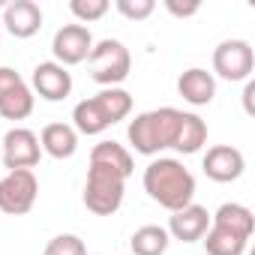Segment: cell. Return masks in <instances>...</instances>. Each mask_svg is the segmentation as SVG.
Here are the masks:
<instances>
[{
	"label": "cell",
	"mask_w": 255,
	"mask_h": 255,
	"mask_svg": "<svg viewBox=\"0 0 255 255\" xmlns=\"http://www.w3.org/2000/svg\"><path fill=\"white\" fill-rule=\"evenodd\" d=\"M144 192L165 210H183L195 198V177L180 159L159 156L144 168Z\"/></svg>",
	"instance_id": "cell-1"
},
{
	"label": "cell",
	"mask_w": 255,
	"mask_h": 255,
	"mask_svg": "<svg viewBox=\"0 0 255 255\" xmlns=\"http://www.w3.org/2000/svg\"><path fill=\"white\" fill-rule=\"evenodd\" d=\"M180 114L177 108H153L138 114L126 135H129V144L135 147V153L141 156H156L168 147H174V135H177V126H180Z\"/></svg>",
	"instance_id": "cell-2"
},
{
	"label": "cell",
	"mask_w": 255,
	"mask_h": 255,
	"mask_svg": "<svg viewBox=\"0 0 255 255\" xmlns=\"http://www.w3.org/2000/svg\"><path fill=\"white\" fill-rule=\"evenodd\" d=\"M126 192V177L102 162H90L84 183V207L96 216H111L120 210Z\"/></svg>",
	"instance_id": "cell-3"
},
{
	"label": "cell",
	"mask_w": 255,
	"mask_h": 255,
	"mask_svg": "<svg viewBox=\"0 0 255 255\" xmlns=\"http://www.w3.org/2000/svg\"><path fill=\"white\" fill-rule=\"evenodd\" d=\"M132 69V54L120 39H102L93 42L90 57H87V72L96 84L102 87H117L120 81H126Z\"/></svg>",
	"instance_id": "cell-4"
},
{
	"label": "cell",
	"mask_w": 255,
	"mask_h": 255,
	"mask_svg": "<svg viewBox=\"0 0 255 255\" xmlns=\"http://www.w3.org/2000/svg\"><path fill=\"white\" fill-rule=\"evenodd\" d=\"M36 195H39V180L27 168L6 171V177H0V210L6 216L30 213L36 204Z\"/></svg>",
	"instance_id": "cell-5"
},
{
	"label": "cell",
	"mask_w": 255,
	"mask_h": 255,
	"mask_svg": "<svg viewBox=\"0 0 255 255\" xmlns=\"http://www.w3.org/2000/svg\"><path fill=\"white\" fill-rule=\"evenodd\" d=\"M255 69V51L246 39H225L213 48V72L225 81H249Z\"/></svg>",
	"instance_id": "cell-6"
},
{
	"label": "cell",
	"mask_w": 255,
	"mask_h": 255,
	"mask_svg": "<svg viewBox=\"0 0 255 255\" xmlns=\"http://www.w3.org/2000/svg\"><path fill=\"white\" fill-rule=\"evenodd\" d=\"M39 156H42V147H39V135L24 129V126H15L3 135V165L9 171H18V168H27L33 171L39 165Z\"/></svg>",
	"instance_id": "cell-7"
},
{
	"label": "cell",
	"mask_w": 255,
	"mask_h": 255,
	"mask_svg": "<svg viewBox=\"0 0 255 255\" xmlns=\"http://www.w3.org/2000/svg\"><path fill=\"white\" fill-rule=\"evenodd\" d=\"M93 48V33L84 24H63L54 39H51V51H54V63L60 66H78L90 57Z\"/></svg>",
	"instance_id": "cell-8"
},
{
	"label": "cell",
	"mask_w": 255,
	"mask_h": 255,
	"mask_svg": "<svg viewBox=\"0 0 255 255\" xmlns=\"http://www.w3.org/2000/svg\"><path fill=\"white\" fill-rule=\"evenodd\" d=\"M201 168H204V174H207L210 180H216V183H231V180H237V177L243 174L246 159H243V153H240L237 147H231V144H216V147H210V150L204 153Z\"/></svg>",
	"instance_id": "cell-9"
},
{
	"label": "cell",
	"mask_w": 255,
	"mask_h": 255,
	"mask_svg": "<svg viewBox=\"0 0 255 255\" xmlns=\"http://www.w3.org/2000/svg\"><path fill=\"white\" fill-rule=\"evenodd\" d=\"M207 228H210V213H207V207H201V204H186L183 210H174L171 213V219H168V234L174 237V240H180V243H195V240H201L204 234H207Z\"/></svg>",
	"instance_id": "cell-10"
},
{
	"label": "cell",
	"mask_w": 255,
	"mask_h": 255,
	"mask_svg": "<svg viewBox=\"0 0 255 255\" xmlns=\"http://www.w3.org/2000/svg\"><path fill=\"white\" fill-rule=\"evenodd\" d=\"M3 27L15 39H30L42 27V9L33 0H12L3 6Z\"/></svg>",
	"instance_id": "cell-11"
},
{
	"label": "cell",
	"mask_w": 255,
	"mask_h": 255,
	"mask_svg": "<svg viewBox=\"0 0 255 255\" xmlns=\"http://www.w3.org/2000/svg\"><path fill=\"white\" fill-rule=\"evenodd\" d=\"M33 90L45 99V102H60L72 93V75L66 66L48 60V63H39L33 69Z\"/></svg>",
	"instance_id": "cell-12"
},
{
	"label": "cell",
	"mask_w": 255,
	"mask_h": 255,
	"mask_svg": "<svg viewBox=\"0 0 255 255\" xmlns=\"http://www.w3.org/2000/svg\"><path fill=\"white\" fill-rule=\"evenodd\" d=\"M177 93L189 102V105H210L213 96H216V78L207 72V69H186L180 78H177Z\"/></svg>",
	"instance_id": "cell-13"
},
{
	"label": "cell",
	"mask_w": 255,
	"mask_h": 255,
	"mask_svg": "<svg viewBox=\"0 0 255 255\" xmlns=\"http://www.w3.org/2000/svg\"><path fill=\"white\" fill-rule=\"evenodd\" d=\"M39 147L54 159H69L78 150V132L69 123H48L39 135Z\"/></svg>",
	"instance_id": "cell-14"
},
{
	"label": "cell",
	"mask_w": 255,
	"mask_h": 255,
	"mask_svg": "<svg viewBox=\"0 0 255 255\" xmlns=\"http://www.w3.org/2000/svg\"><path fill=\"white\" fill-rule=\"evenodd\" d=\"M201 240H204L207 255H243L246 243H249L246 234H240L234 228H225L219 222H210V228H207V234Z\"/></svg>",
	"instance_id": "cell-15"
},
{
	"label": "cell",
	"mask_w": 255,
	"mask_h": 255,
	"mask_svg": "<svg viewBox=\"0 0 255 255\" xmlns=\"http://www.w3.org/2000/svg\"><path fill=\"white\" fill-rule=\"evenodd\" d=\"M207 141V123L198 114L183 111L180 114V126H177V135H174V150L177 153H198Z\"/></svg>",
	"instance_id": "cell-16"
},
{
	"label": "cell",
	"mask_w": 255,
	"mask_h": 255,
	"mask_svg": "<svg viewBox=\"0 0 255 255\" xmlns=\"http://www.w3.org/2000/svg\"><path fill=\"white\" fill-rule=\"evenodd\" d=\"M90 162H102V165H108V168L120 171L126 180L132 177V168H135L132 153L126 150L123 144H117V141H99V144L90 150Z\"/></svg>",
	"instance_id": "cell-17"
},
{
	"label": "cell",
	"mask_w": 255,
	"mask_h": 255,
	"mask_svg": "<svg viewBox=\"0 0 255 255\" xmlns=\"http://www.w3.org/2000/svg\"><path fill=\"white\" fill-rule=\"evenodd\" d=\"M93 102L99 105V111L108 120V126L123 120V117H129V111H132V96L126 93L123 87H105V90H99L93 96Z\"/></svg>",
	"instance_id": "cell-18"
},
{
	"label": "cell",
	"mask_w": 255,
	"mask_h": 255,
	"mask_svg": "<svg viewBox=\"0 0 255 255\" xmlns=\"http://www.w3.org/2000/svg\"><path fill=\"white\" fill-rule=\"evenodd\" d=\"M33 90L27 84H18L12 90H6L3 96H0V117H6V120H24L33 114Z\"/></svg>",
	"instance_id": "cell-19"
},
{
	"label": "cell",
	"mask_w": 255,
	"mask_h": 255,
	"mask_svg": "<svg viewBox=\"0 0 255 255\" xmlns=\"http://www.w3.org/2000/svg\"><path fill=\"white\" fill-rule=\"evenodd\" d=\"M132 255H165L168 249V231L162 225H141L129 237Z\"/></svg>",
	"instance_id": "cell-20"
},
{
	"label": "cell",
	"mask_w": 255,
	"mask_h": 255,
	"mask_svg": "<svg viewBox=\"0 0 255 255\" xmlns=\"http://www.w3.org/2000/svg\"><path fill=\"white\" fill-rule=\"evenodd\" d=\"M72 120H75L72 129H75V132H84V135H102V132L108 129V120L102 117V111H99V105L93 102V96H90V99H81V102L72 108Z\"/></svg>",
	"instance_id": "cell-21"
},
{
	"label": "cell",
	"mask_w": 255,
	"mask_h": 255,
	"mask_svg": "<svg viewBox=\"0 0 255 255\" xmlns=\"http://www.w3.org/2000/svg\"><path fill=\"white\" fill-rule=\"evenodd\" d=\"M210 222H219V225H225V228H234V231H240V234H246V237H252V231H255V216H252V210L243 207V204H234V201H228V204H222L216 213H210Z\"/></svg>",
	"instance_id": "cell-22"
},
{
	"label": "cell",
	"mask_w": 255,
	"mask_h": 255,
	"mask_svg": "<svg viewBox=\"0 0 255 255\" xmlns=\"http://www.w3.org/2000/svg\"><path fill=\"white\" fill-rule=\"evenodd\" d=\"M42 255H87V246L78 234H57L48 240Z\"/></svg>",
	"instance_id": "cell-23"
},
{
	"label": "cell",
	"mask_w": 255,
	"mask_h": 255,
	"mask_svg": "<svg viewBox=\"0 0 255 255\" xmlns=\"http://www.w3.org/2000/svg\"><path fill=\"white\" fill-rule=\"evenodd\" d=\"M69 9L81 24H90V21H99L108 12V0H72Z\"/></svg>",
	"instance_id": "cell-24"
},
{
	"label": "cell",
	"mask_w": 255,
	"mask_h": 255,
	"mask_svg": "<svg viewBox=\"0 0 255 255\" xmlns=\"http://www.w3.org/2000/svg\"><path fill=\"white\" fill-rule=\"evenodd\" d=\"M114 6H117V12H120L123 18H129V21H144V18H150L153 9H156L153 0H117Z\"/></svg>",
	"instance_id": "cell-25"
},
{
	"label": "cell",
	"mask_w": 255,
	"mask_h": 255,
	"mask_svg": "<svg viewBox=\"0 0 255 255\" xmlns=\"http://www.w3.org/2000/svg\"><path fill=\"white\" fill-rule=\"evenodd\" d=\"M165 9L171 15H177V18H192L201 9V3H198V0H189V3H180V0H165Z\"/></svg>",
	"instance_id": "cell-26"
},
{
	"label": "cell",
	"mask_w": 255,
	"mask_h": 255,
	"mask_svg": "<svg viewBox=\"0 0 255 255\" xmlns=\"http://www.w3.org/2000/svg\"><path fill=\"white\" fill-rule=\"evenodd\" d=\"M18 84H24V78L12 66H0V96H3L6 90H12V87H18Z\"/></svg>",
	"instance_id": "cell-27"
},
{
	"label": "cell",
	"mask_w": 255,
	"mask_h": 255,
	"mask_svg": "<svg viewBox=\"0 0 255 255\" xmlns=\"http://www.w3.org/2000/svg\"><path fill=\"white\" fill-rule=\"evenodd\" d=\"M252 96H255V81L249 78V81H246V87H243V108H246V114H255V105H252Z\"/></svg>",
	"instance_id": "cell-28"
}]
</instances>
